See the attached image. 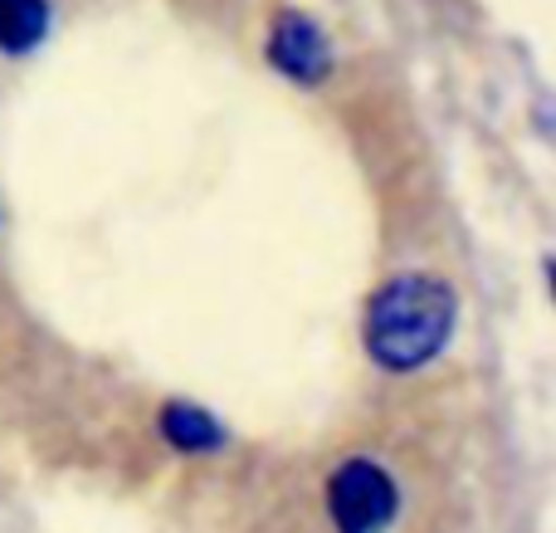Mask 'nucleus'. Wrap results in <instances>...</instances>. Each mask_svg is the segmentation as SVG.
<instances>
[{
    "mask_svg": "<svg viewBox=\"0 0 556 533\" xmlns=\"http://www.w3.org/2000/svg\"><path fill=\"white\" fill-rule=\"evenodd\" d=\"M454 289L434 274H395L381 284L366 309V348L381 368L415 372L450 343L454 333Z\"/></svg>",
    "mask_w": 556,
    "mask_h": 533,
    "instance_id": "obj_1",
    "label": "nucleus"
},
{
    "mask_svg": "<svg viewBox=\"0 0 556 533\" xmlns=\"http://www.w3.org/2000/svg\"><path fill=\"white\" fill-rule=\"evenodd\" d=\"M327 515L337 533H391L395 480L376 460H346L327 485Z\"/></svg>",
    "mask_w": 556,
    "mask_h": 533,
    "instance_id": "obj_2",
    "label": "nucleus"
},
{
    "mask_svg": "<svg viewBox=\"0 0 556 533\" xmlns=\"http://www.w3.org/2000/svg\"><path fill=\"white\" fill-rule=\"evenodd\" d=\"M269 54H274V64L283 69L288 78H303V84H313V78L327 74V39H323V29H317L307 15H298V10H283V15L274 20Z\"/></svg>",
    "mask_w": 556,
    "mask_h": 533,
    "instance_id": "obj_3",
    "label": "nucleus"
},
{
    "mask_svg": "<svg viewBox=\"0 0 556 533\" xmlns=\"http://www.w3.org/2000/svg\"><path fill=\"white\" fill-rule=\"evenodd\" d=\"M49 5L45 0H0V49L5 54H25L45 39Z\"/></svg>",
    "mask_w": 556,
    "mask_h": 533,
    "instance_id": "obj_4",
    "label": "nucleus"
},
{
    "mask_svg": "<svg viewBox=\"0 0 556 533\" xmlns=\"http://www.w3.org/2000/svg\"><path fill=\"white\" fill-rule=\"evenodd\" d=\"M162 431H166V436H172L181 450H215V446H220V426H215L205 411L186 407V401H172V407H166Z\"/></svg>",
    "mask_w": 556,
    "mask_h": 533,
    "instance_id": "obj_5",
    "label": "nucleus"
}]
</instances>
